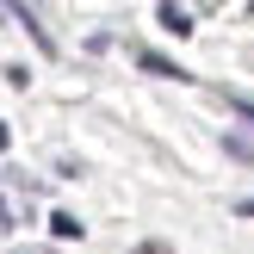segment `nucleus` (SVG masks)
<instances>
[{
    "label": "nucleus",
    "instance_id": "f257e3e1",
    "mask_svg": "<svg viewBox=\"0 0 254 254\" xmlns=\"http://www.w3.org/2000/svg\"><path fill=\"white\" fill-rule=\"evenodd\" d=\"M136 62H143L149 74H161V81H186V68H180V62H168V56H155V50H136Z\"/></svg>",
    "mask_w": 254,
    "mask_h": 254
},
{
    "label": "nucleus",
    "instance_id": "7ed1b4c3",
    "mask_svg": "<svg viewBox=\"0 0 254 254\" xmlns=\"http://www.w3.org/2000/svg\"><path fill=\"white\" fill-rule=\"evenodd\" d=\"M50 230H56L62 242H74V236H81V217H74V211H56V217H50Z\"/></svg>",
    "mask_w": 254,
    "mask_h": 254
},
{
    "label": "nucleus",
    "instance_id": "6e6552de",
    "mask_svg": "<svg viewBox=\"0 0 254 254\" xmlns=\"http://www.w3.org/2000/svg\"><path fill=\"white\" fill-rule=\"evenodd\" d=\"M0 223H6V205H0Z\"/></svg>",
    "mask_w": 254,
    "mask_h": 254
},
{
    "label": "nucleus",
    "instance_id": "39448f33",
    "mask_svg": "<svg viewBox=\"0 0 254 254\" xmlns=\"http://www.w3.org/2000/svg\"><path fill=\"white\" fill-rule=\"evenodd\" d=\"M230 99V112H242V118H254V93H223Z\"/></svg>",
    "mask_w": 254,
    "mask_h": 254
},
{
    "label": "nucleus",
    "instance_id": "20e7f679",
    "mask_svg": "<svg viewBox=\"0 0 254 254\" xmlns=\"http://www.w3.org/2000/svg\"><path fill=\"white\" fill-rule=\"evenodd\" d=\"M223 149H230V155H236V161H254V143H248V136H236V130H230V136H223Z\"/></svg>",
    "mask_w": 254,
    "mask_h": 254
},
{
    "label": "nucleus",
    "instance_id": "423d86ee",
    "mask_svg": "<svg viewBox=\"0 0 254 254\" xmlns=\"http://www.w3.org/2000/svg\"><path fill=\"white\" fill-rule=\"evenodd\" d=\"M130 254H174V248H168V242H136Z\"/></svg>",
    "mask_w": 254,
    "mask_h": 254
},
{
    "label": "nucleus",
    "instance_id": "0eeeda50",
    "mask_svg": "<svg viewBox=\"0 0 254 254\" xmlns=\"http://www.w3.org/2000/svg\"><path fill=\"white\" fill-rule=\"evenodd\" d=\"M236 211H242V217H254V198H236Z\"/></svg>",
    "mask_w": 254,
    "mask_h": 254
},
{
    "label": "nucleus",
    "instance_id": "f03ea898",
    "mask_svg": "<svg viewBox=\"0 0 254 254\" xmlns=\"http://www.w3.org/2000/svg\"><path fill=\"white\" fill-rule=\"evenodd\" d=\"M155 19H161V31H174V37L192 31V12H186V6H155Z\"/></svg>",
    "mask_w": 254,
    "mask_h": 254
}]
</instances>
